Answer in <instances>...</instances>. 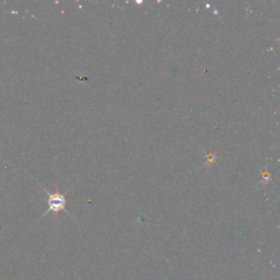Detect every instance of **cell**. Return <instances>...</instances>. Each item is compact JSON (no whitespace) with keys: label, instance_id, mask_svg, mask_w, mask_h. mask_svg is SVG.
<instances>
[{"label":"cell","instance_id":"obj_1","mask_svg":"<svg viewBox=\"0 0 280 280\" xmlns=\"http://www.w3.org/2000/svg\"><path fill=\"white\" fill-rule=\"evenodd\" d=\"M48 210L45 212L47 214L48 212L53 211L54 213H58L60 210H65V205H66V199L63 194L56 192V193H48Z\"/></svg>","mask_w":280,"mask_h":280}]
</instances>
